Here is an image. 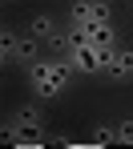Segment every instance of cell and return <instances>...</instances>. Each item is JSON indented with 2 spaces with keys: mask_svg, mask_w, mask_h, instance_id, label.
<instances>
[{
  "mask_svg": "<svg viewBox=\"0 0 133 149\" xmlns=\"http://www.w3.org/2000/svg\"><path fill=\"white\" fill-rule=\"evenodd\" d=\"M69 77H73V65L69 61H36V65H28V89L36 93L40 101H56L65 89H69Z\"/></svg>",
  "mask_w": 133,
  "mask_h": 149,
  "instance_id": "obj_1",
  "label": "cell"
},
{
  "mask_svg": "<svg viewBox=\"0 0 133 149\" xmlns=\"http://www.w3.org/2000/svg\"><path fill=\"white\" fill-rule=\"evenodd\" d=\"M8 125H16V129H32V133H40L45 129V109L40 105H16V113L8 117Z\"/></svg>",
  "mask_w": 133,
  "mask_h": 149,
  "instance_id": "obj_2",
  "label": "cell"
},
{
  "mask_svg": "<svg viewBox=\"0 0 133 149\" xmlns=\"http://www.w3.org/2000/svg\"><path fill=\"white\" fill-rule=\"evenodd\" d=\"M36 61H40V36H32V32H28V36H16V45H12V65H36Z\"/></svg>",
  "mask_w": 133,
  "mask_h": 149,
  "instance_id": "obj_3",
  "label": "cell"
},
{
  "mask_svg": "<svg viewBox=\"0 0 133 149\" xmlns=\"http://www.w3.org/2000/svg\"><path fill=\"white\" fill-rule=\"evenodd\" d=\"M109 81H117V85H125V81H133V49H117V56H113V65L105 69Z\"/></svg>",
  "mask_w": 133,
  "mask_h": 149,
  "instance_id": "obj_4",
  "label": "cell"
},
{
  "mask_svg": "<svg viewBox=\"0 0 133 149\" xmlns=\"http://www.w3.org/2000/svg\"><path fill=\"white\" fill-rule=\"evenodd\" d=\"M45 49L53 52V56H61V61H69V52L77 49V36H73V28H56L53 36L45 40Z\"/></svg>",
  "mask_w": 133,
  "mask_h": 149,
  "instance_id": "obj_5",
  "label": "cell"
},
{
  "mask_svg": "<svg viewBox=\"0 0 133 149\" xmlns=\"http://www.w3.org/2000/svg\"><path fill=\"white\" fill-rule=\"evenodd\" d=\"M56 28H61V24H56V20L49 16V12H36V16L28 20V32H32V36H40V40H49V36H53Z\"/></svg>",
  "mask_w": 133,
  "mask_h": 149,
  "instance_id": "obj_6",
  "label": "cell"
},
{
  "mask_svg": "<svg viewBox=\"0 0 133 149\" xmlns=\"http://www.w3.org/2000/svg\"><path fill=\"white\" fill-rule=\"evenodd\" d=\"M12 45H16V32L4 28V32H0V65H4V69L12 65Z\"/></svg>",
  "mask_w": 133,
  "mask_h": 149,
  "instance_id": "obj_7",
  "label": "cell"
},
{
  "mask_svg": "<svg viewBox=\"0 0 133 149\" xmlns=\"http://www.w3.org/2000/svg\"><path fill=\"white\" fill-rule=\"evenodd\" d=\"M85 4H89L93 24H109V16H113V12H109V4H105V0H85Z\"/></svg>",
  "mask_w": 133,
  "mask_h": 149,
  "instance_id": "obj_8",
  "label": "cell"
},
{
  "mask_svg": "<svg viewBox=\"0 0 133 149\" xmlns=\"http://www.w3.org/2000/svg\"><path fill=\"white\" fill-rule=\"evenodd\" d=\"M117 141H125V145H133V117H125V121H117Z\"/></svg>",
  "mask_w": 133,
  "mask_h": 149,
  "instance_id": "obj_9",
  "label": "cell"
}]
</instances>
